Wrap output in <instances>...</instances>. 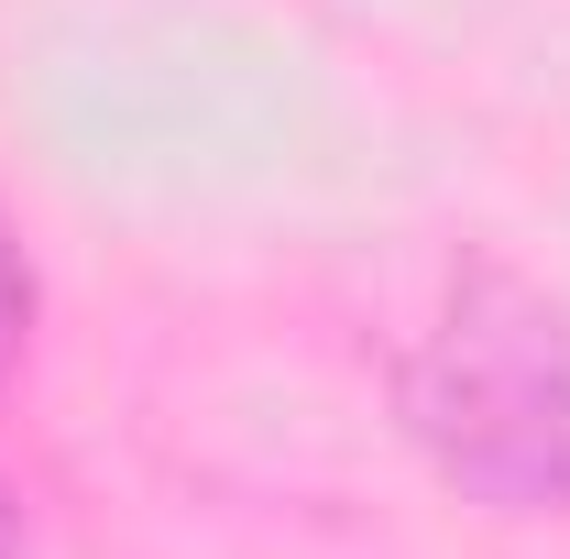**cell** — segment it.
<instances>
[{"instance_id":"6da1fadb","label":"cell","mask_w":570,"mask_h":559,"mask_svg":"<svg viewBox=\"0 0 570 559\" xmlns=\"http://www.w3.org/2000/svg\"><path fill=\"white\" fill-rule=\"evenodd\" d=\"M384 406L439 483L483 516H570V307L504 253H461L384 362Z\"/></svg>"},{"instance_id":"7a4b0ae2","label":"cell","mask_w":570,"mask_h":559,"mask_svg":"<svg viewBox=\"0 0 570 559\" xmlns=\"http://www.w3.org/2000/svg\"><path fill=\"white\" fill-rule=\"evenodd\" d=\"M33 318H45V275H33L22 231H11V209H0V395L22 384V351H33Z\"/></svg>"},{"instance_id":"3957f363","label":"cell","mask_w":570,"mask_h":559,"mask_svg":"<svg viewBox=\"0 0 570 559\" xmlns=\"http://www.w3.org/2000/svg\"><path fill=\"white\" fill-rule=\"evenodd\" d=\"M0 559H22V493H11V472H0Z\"/></svg>"}]
</instances>
